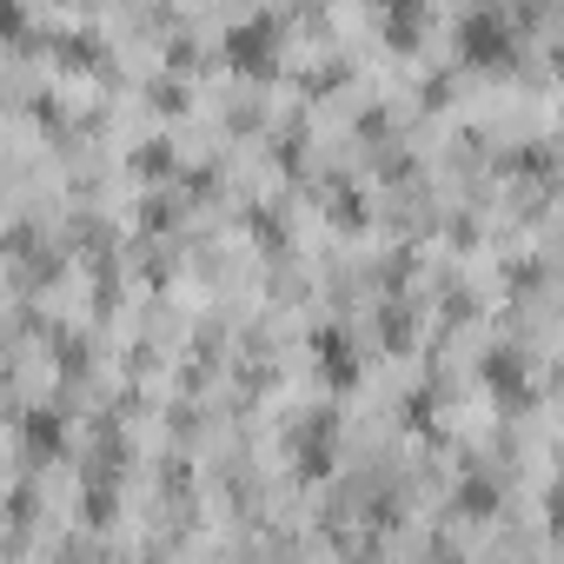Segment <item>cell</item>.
<instances>
[{
	"instance_id": "3",
	"label": "cell",
	"mask_w": 564,
	"mask_h": 564,
	"mask_svg": "<svg viewBox=\"0 0 564 564\" xmlns=\"http://www.w3.org/2000/svg\"><path fill=\"white\" fill-rule=\"evenodd\" d=\"M226 67L246 74V80H265V74L279 67V21H272V14L239 21V28L226 34Z\"/></svg>"
},
{
	"instance_id": "19",
	"label": "cell",
	"mask_w": 564,
	"mask_h": 564,
	"mask_svg": "<svg viewBox=\"0 0 564 564\" xmlns=\"http://www.w3.org/2000/svg\"><path fill=\"white\" fill-rule=\"evenodd\" d=\"M505 166H511V173H531V180H551V147H518Z\"/></svg>"
},
{
	"instance_id": "6",
	"label": "cell",
	"mask_w": 564,
	"mask_h": 564,
	"mask_svg": "<svg viewBox=\"0 0 564 564\" xmlns=\"http://www.w3.org/2000/svg\"><path fill=\"white\" fill-rule=\"evenodd\" d=\"M21 452H28L34 465H54V458L67 452V419H61L54 405H34V412L21 419Z\"/></svg>"
},
{
	"instance_id": "12",
	"label": "cell",
	"mask_w": 564,
	"mask_h": 564,
	"mask_svg": "<svg viewBox=\"0 0 564 564\" xmlns=\"http://www.w3.org/2000/svg\"><path fill=\"white\" fill-rule=\"evenodd\" d=\"M127 166H133L140 180H166V173H180V153H173L166 140H147V147L127 153Z\"/></svg>"
},
{
	"instance_id": "7",
	"label": "cell",
	"mask_w": 564,
	"mask_h": 564,
	"mask_svg": "<svg viewBox=\"0 0 564 564\" xmlns=\"http://www.w3.org/2000/svg\"><path fill=\"white\" fill-rule=\"evenodd\" d=\"M379 34H386V47L412 54L425 34V0H379Z\"/></svg>"
},
{
	"instance_id": "1",
	"label": "cell",
	"mask_w": 564,
	"mask_h": 564,
	"mask_svg": "<svg viewBox=\"0 0 564 564\" xmlns=\"http://www.w3.org/2000/svg\"><path fill=\"white\" fill-rule=\"evenodd\" d=\"M511 61H518V34H511V21H505V14L478 8V14H465V21H458V67L498 74V67H511Z\"/></svg>"
},
{
	"instance_id": "23",
	"label": "cell",
	"mask_w": 564,
	"mask_h": 564,
	"mask_svg": "<svg viewBox=\"0 0 564 564\" xmlns=\"http://www.w3.org/2000/svg\"><path fill=\"white\" fill-rule=\"evenodd\" d=\"M166 61L186 74V67H199V47H193V41H173V47H166Z\"/></svg>"
},
{
	"instance_id": "21",
	"label": "cell",
	"mask_w": 564,
	"mask_h": 564,
	"mask_svg": "<svg viewBox=\"0 0 564 564\" xmlns=\"http://www.w3.org/2000/svg\"><path fill=\"white\" fill-rule=\"evenodd\" d=\"M246 226H252V232L265 239V252H279V239H286V232H279V219H272L265 206H252V213H246Z\"/></svg>"
},
{
	"instance_id": "13",
	"label": "cell",
	"mask_w": 564,
	"mask_h": 564,
	"mask_svg": "<svg viewBox=\"0 0 564 564\" xmlns=\"http://www.w3.org/2000/svg\"><path fill=\"white\" fill-rule=\"evenodd\" d=\"M326 213H333V226H352V232L366 226V199H359L352 186H339V180L326 186Z\"/></svg>"
},
{
	"instance_id": "18",
	"label": "cell",
	"mask_w": 564,
	"mask_h": 564,
	"mask_svg": "<svg viewBox=\"0 0 564 564\" xmlns=\"http://www.w3.org/2000/svg\"><path fill=\"white\" fill-rule=\"evenodd\" d=\"M379 339H386L392 352H405V346H412V313H399V306H386V313H379Z\"/></svg>"
},
{
	"instance_id": "9",
	"label": "cell",
	"mask_w": 564,
	"mask_h": 564,
	"mask_svg": "<svg viewBox=\"0 0 564 564\" xmlns=\"http://www.w3.org/2000/svg\"><path fill=\"white\" fill-rule=\"evenodd\" d=\"M452 511H458V518H471V524H485V518L498 511V485H491L485 471H465V478H458V491H452Z\"/></svg>"
},
{
	"instance_id": "2",
	"label": "cell",
	"mask_w": 564,
	"mask_h": 564,
	"mask_svg": "<svg viewBox=\"0 0 564 564\" xmlns=\"http://www.w3.org/2000/svg\"><path fill=\"white\" fill-rule=\"evenodd\" d=\"M286 452H293V471H300V478H333V465H339V412H333V405L306 412V419L286 432Z\"/></svg>"
},
{
	"instance_id": "22",
	"label": "cell",
	"mask_w": 564,
	"mask_h": 564,
	"mask_svg": "<svg viewBox=\"0 0 564 564\" xmlns=\"http://www.w3.org/2000/svg\"><path fill=\"white\" fill-rule=\"evenodd\" d=\"M87 366H94V359H87V346H80V339H61V372H67V379H80Z\"/></svg>"
},
{
	"instance_id": "11",
	"label": "cell",
	"mask_w": 564,
	"mask_h": 564,
	"mask_svg": "<svg viewBox=\"0 0 564 564\" xmlns=\"http://www.w3.org/2000/svg\"><path fill=\"white\" fill-rule=\"evenodd\" d=\"M8 259H21L34 279H54V265H61L54 252H41V232H34V226H14V232H8Z\"/></svg>"
},
{
	"instance_id": "17",
	"label": "cell",
	"mask_w": 564,
	"mask_h": 564,
	"mask_svg": "<svg viewBox=\"0 0 564 564\" xmlns=\"http://www.w3.org/2000/svg\"><path fill=\"white\" fill-rule=\"evenodd\" d=\"M272 160H279V173H300V166H306V133L286 127V133L272 140Z\"/></svg>"
},
{
	"instance_id": "5",
	"label": "cell",
	"mask_w": 564,
	"mask_h": 564,
	"mask_svg": "<svg viewBox=\"0 0 564 564\" xmlns=\"http://www.w3.org/2000/svg\"><path fill=\"white\" fill-rule=\"evenodd\" d=\"M313 366H319V379H326L333 392H352V386H359V352H352V339H346L339 326H319V333H313Z\"/></svg>"
},
{
	"instance_id": "8",
	"label": "cell",
	"mask_w": 564,
	"mask_h": 564,
	"mask_svg": "<svg viewBox=\"0 0 564 564\" xmlns=\"http://www.w3.org/2000/svg\"><path fill=\"white\" fill-rule=\"evenodd\" d=\"M47 54H54L67 74H100V67H107V47H100L87 28H67V34H54V41H47Z\"/></svg>"
},
{
	"instance_id": "15",
	"label": "cell",
	"mask_w": 564,
	"mask_h": 564,
	"mask_svg": "<svg viewBox=\"0 0 564 564\" xmlns=\"http://www.w3.org/2000/svg\"><path fill=\"white\" fill-rule=\"evenodd\" d=\"M180 206H186V199H173V193H153V199H140V232H166V226L180 219Z\"/></svg>"
},
{
	"instance_id": "4",
	"label": "cell",
	"mask_w": 564,
	"mask_h": 564,
	"mask_svg": "<svg viewBox=\"0 0 564 564\" xmlns=\"http://www.w3.org/2000/svg\"><path fill=\"white\" fill-rule=\"evenodd\" d=\"M478 379H485L511 412H531V405H538V386H531V372H524V359H518L511 346H491V352L478 359Z\"/></svg>"
},
{
	"instance_id": "14",
	"label": "cell",
	"mask_w": 564,
	"mask_h": 564,
	"mask_svg": "<svg viewBox=\"0 0 564 564\" xmlns=\"http://www.w3.org/2000/svg\"><path fill=\"white\" fill-rule=\"evenodd\" d=\"M28 41H34L28 8H21V0H0V47H28Z\"/></svg>"
},
{
	"instance_id": "20",
	"label": "cell",
	"mask_w": 564,
	"mask_h": 564,
	"mask_svg": "<svg viewBox=\"0 0 564 564\" xmlns=\"http://www.w3.org/2000/svg\"><path fill=\"white\" fill-rule=\"evenodd\" d=\"M186 100H193V94H186L180 80H153V87H147V107H160V113H180Z\"/></svg>"
},
{
	"instance_id": "25",
	"label": "cell",
	"mask_w": 564,
	"mask_h": 564,
	"mask_svg": "<svg viewBox=\"0 0 564 564\" xmlns=\"http://www.w3.org/2000/svg\"><path fill=\"white\" fill-rule=\"evenodd\" d=\"M445 94H452V80H445V74H432V80H425V107H445Z\"/></svg>"
},
{
	"instance_id": "10",
	"label": "cell",
	"mask_w": 564,
	"mask_h": 564,
	"mask_svg": "<svg viewBox=\"0 0 564 564\" xmlns=\"http://www.w3.org/2000/svg\"><path fill=\"white\" fill-rule=\"evenodd\" d=\"M113 511H120V478L87 471V478H80V518H87V524H113Z\"/></svg>"
},
{
	"instance_id": "16",
	"label": "cell",
	"mask_w": 564,
	"mask_h": 564,
	"mask_svg": "<svg viewBox=\"0 0 564 564\" xmlns=\"http://www.w3.org/2000/svg\"><path fill=\"white\" fill-rule=\"evenodd\" d=\"M432 405H438V399H432V386H419V392L405 399V425H412V432H425V438H438V412H432Z\"/></svg>"
},
{
	"instance_id": "24",
	"label": "cell",
	"mask_w": 564,
	"mask_h": 564,
	"mask_svg": "<svg viewBox=\"0 0 564 564\" xmlns=\"http://www.w3.org/2000/svg\"><path fill=\"white\" fill-rule=\"evenodd\" d=\"M399 279H412V252H392L386 259V286H399Z\"/></svg>"
}]
</instances>
